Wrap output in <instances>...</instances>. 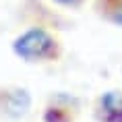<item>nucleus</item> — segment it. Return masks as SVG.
<instances>
[{
	"instance_id": "nucleus-1",
	"label": "nucleus",
	"mask_w": 122,
	"mask_h": 122,
	"mask_svg": "<svg viewBox=\"0 0 122 122\" xmlns=\"http://www.w3.org/2000/svg\"><path fill=\"white\" fill-rule=\"evenodd\" d=\"M13 54L27 64H54L64 54L62 39L46 25H29L13 39Z\"/></svg>"
},
{
	"instance_id": "nucleus-2",
	"label": "nucleus",
	"mask_w": 122,
	"mask_h": 122,
	"mask_svg": "<svg viewBox=\"0 0 122 122\" xmlns=\"http://www.w3.org/2000/svg\"><path fill=\"white\" fill-rule=\"evenodd\" d=\"M33 106L31 93L23 87H0V120H21Z\"/></svg>"
},
{
	"instance_id": "nucleus-3",
	"label": "nucleus",
	"mask_w": 122,
	"mask_h": 122,
	"mask_svg": "<svg viewBox=\"0 0 122 122\" xmlns=\"http://www.w3.org/2000/svg\"><path fill=\"white\" fill-rule=\"evenodd\" d=\"M95 122H122V91L108 89L99 93L93 102Z\"/></svg>"
},
{
	"instance_id": "nucleus-4",
	"label": "nucleus",
	"mask_w": 122,
	"mask_h": 122,
	"mask_svg": "<svg viewBox=\"0 0 122 122\" xmlns=\"http://www.w3.org/2000/svg\"><path fill=\"white\" fill-rule=\"evenodd\" d=\"M66 102V95L60 93V95H54L48 102L44 114H41V120L44 122H75V114L72 112V106L71 103H64Z\"/></svg>"
},
{
	"instance_id": "nucleus-5",
	"label": "nucleus",
	"mask_w": 122,
	"mask_h": 122,
	"mask_svg": "<svg viewBox=\"0 0 122 122\" xmlns=\"http://www.w3.org/2000/svg\"><path fill=\"white\" fill-rule=\"evenodd\" d=\"M93 10L106 23L122 27V0H93Z\"/></svg>"
},
{
	"instance_id": "nucleus-6",
	"label": "nucleus",
	"mask_w": 122,
	"mask_h": 122,
	"mask_svg": "<svg viewBox=\"0 0 122 122\" xmlns=\"http://www.w3.org/2000/svg\"><path fill=\"white\" fill-rule=\"evenodd\" d=\"M52 4L66 8V10H79V8H83L87 4V0H52Z\"/></svg>"
}]
</instances>
